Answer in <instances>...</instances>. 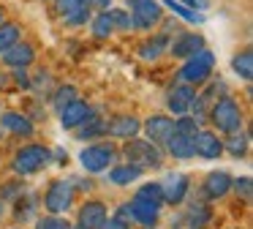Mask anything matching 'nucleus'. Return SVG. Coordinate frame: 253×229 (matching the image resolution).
<instances>
[{
  "instance_id": "obj_1",
  "label": "nucleus",
  "mask_w": 253,
  "mask_h": 229,
  "mask_svg": "<svg viewBox=\"0 0 253 229\" xmlns=\"http://www.w3.org/2000/svg\"><path fill=\"white\" fill-rule=\"evenodd\" d=\"M207 117L220 134H237V131L242 128V123H245V114H242L240 104H237L231 96L218 98V101L212 104V109L207 112Z\"/></svg>"
},
{
  "instance_id": "obj_2",
  "label": "nucleus",
  "mask_w": 253,
  "mask_h": 229,
  "mask_svg": "<svg viewBox=\"0 0 253 229\" xmlns=\"http://www.w3.org/2000/svg\"><path fill=\"white\" fill-rule=\"evenodd\" d=\"M123 156H126L128 164H133L139 169H158L164 164L158 145H153L150 139H136V136H131V142L123 145Z\"/></svg>"
},
{
  "instance_id": "obj_3",
  "label": "nucleus",
  "mask_w": 253,
  "mask_h": 229,
  "mask_svg": "<svg viewBox=\"0 0 253 229\" xmlns=\"http://www.w3.org/2000/svg\"><path fill=\"white\" fill-rule=\"evenodd\" d=\"M212 65H215V55L210 49H199L196 55L185 60V65L180 68V79L185 85H204L212 76Z\"/></svg>"
},
{
  "instance_id": "obj_4",
  "label": "nucleus",
  "mask_w": 253,
  "mask_h": 229,
  "mask_svg": "<svg viewBox=\"0 0 253 229\" xmlns=\"http://www.w3.org/2000/svg\"><path fill=\"white\" fill-rule=\"evenodd\" d=\"M128 11H131V27L139 30H150L164 16L158 0H128Z\"/></svg>"
},
{
  "instance_id": "obj_5",
  "label": "nucleus",
  "mask_w": 253,
  "mask_h": 229,
  "mask_svg": "<svg viewBox=\"0 0 253 229\" xmlns=\"http://www.w3.org/2000/svg\"><path fill=\"white\" fill-rule=\"evenodd\" d=\"M74 205V185L68 180H55V183L46 188V196H44V207L46 213L52 216H63L68 213Z\"/></svg>"
},
{
  "instance_id": "obj_6",
  "label": "nucleus",
  "mask_w": 253,
  "mask_h": 229,
  "mask_svg": "<svg viewBox=\"0 0 253 229\" xmlns=\"http://www.w3.org/2000/svg\"><path fill=\"white\" fill-rule=\"evenodd\" d=\"M49 164V150L41 145H28L14 156V169L17 174H36Z\"/></svg>"
},
{
  "instance_id": "obj_7",
  "label": "nucleus",
  "mask_w": 253,
  "mask_h": 229,
  "mask_svg": "<svg viewBox=\"0 0 253 229\" xmlns=\"http://www.w3.org/2000/svg\"><path fill=\"white\" fill-rule=\"evenodd\" d=\"M115 147L112 145H106V142H101V145H90V147H84L82 153H79V164H82L87 172H104L106 167H109L112 161H115Z\"/></svg>"
},
{
  "instance_id": "obj_8",
  "label": "nucleus",
  "mask_w": 253,
  "mask_h": 229,
  "mask_svg": "<svg viewBox=\"0 0 253 229\" xmlns=\"http://www.w3.org/2000/svg\"><path fill=\"white\" fill-rule=\"evenodd\" d=\"M188 188H191V180H188V174L182 172H169L164 180H161V194H164V202L171 207L182 205L188 196Z\"/></svg>"
},
{
  "instance_id": "obj_9",
  "label": "nucleus",
  "mask_w": 253,
  "mask_h": 229,
  "mask_svg": "<svg viewBox=\"0 0 253 229\" xmlns=\"http://www.w3.org/2000/svg\"><path fill=\"white\" fill-rule=\"evenodd\" d=\"M106 221V205L104 202H84L79 207V216H77V224L82 229H101Z\"/></svg>"
},
{
  "instance_id": "obj_10",
  "label": "nucleus",
  "mask_w": 253,
  "mask_h": 229,
  "mask_svg": "<svg viewBox=\"0 0 253 229\" xmlns=\"http://www.w3.org/2000/svg\"><path fill=\"white\" fill-rule=\"evenodd\" d=\"M199 49H204V38L199 36V33H180V36L171 41L169 52L180 60H188L191 55H196Z\"/></svg>"
},
{
  "instance_id": "obj_11",
  "label": "nucleus",
  "mask_w": 253,
  "mask_h": 229,
  "mask_svg": "<svg viewBox=\"0 0 253 229\" xmlns=\"http://www.w3.org/2000/svg\"><path fill=\"white\" fill-rule=\"evenodd\" d=\"M193 147H196V156L210 158V161L223 153V142L218 139L215 131H196V136H193Z\"/></svg>"
},
{
  "instance_id": "obj_12",
  "label": "nucleus",
  "mask_w": 253,
  "mask_h": 229,
  "mask_svg": "<svg viewBox=\"0 0 253 229\" xmlns=\"http://www.w3.org/2000/svg\"><path fill=\"white\" fill-rule=\"evenodd\" d=\"M144 131H147L153 145H166V139H169L171 131H174V120H169L166 114H153V117H147V123H144Z\"/></svg>"
},
{
  "instance_id": "obj_13",
  "label": "nucleus",
  "mask_w": 253,
  "mask_h": 229,
  "mask_svg": "<svg viewBox=\"0 0 253 229\" xmlns=\"http://www.w3.org/2000/svg\"><path fill=\"white\" fill-rule=\"evenodd\" d=\"M158 210H161V207L150 205V202H142V199H136V196H133V199L128 202V213H131V221L142 224L144 229H153L155 224H158Z\"/></svg>"
},
{
  "instance_id": "obj_14",
  "label": "nucleus",
  "mask_w": 253,
  "mask_h": 229,
  "mask_svg": "<svg viewBox=\"0 0 253 229\" xmlns=\"http://www.w3.org/2000/svg\"><path fill=\"white\" fill-rule=\"evenodd\" d=\"M142 131V123H139L133 114H120L115 120H106V134L117 136V139H131Z\"/></svg>"
},
{
  "instance_id": "obj_15",
  "label": "nucleus",
  "mask_w": 253,
  "mask_h": 229,
  "mask_svg": "<svg viewBox=\"0 0 253 229\" xmlns=\"http://www.w3.org/2000/svg\"><path fill=\"white\" fill-rule=\"evenodd\" d=\"M3 63L11 65V68H25V65H30L36 60V49L30 47V44H11L8 49H3Z\"/></svg>"
},
{
  "instance_id": "obj_16",
  "label": "nucleus",
  "mask_w": 253,
  "mask_h": 229,
  "mask_svg": "<svg viewBox=\"0 0 253 229\" xmlns=\"http://www.w3.org/2000/svg\"><path fill=\"white\" fill-rule=\"evenodd\" d=\"M196 98V90H193V85H177L169 90V98H166V107L171 109L174 114H185L188 109H191V101Z\"/></svg>"
},
{
  "instance_id": "obj_17",
  "label": "nucleus",
  "mask_w": 253,
  "mask_h": 229,
  "mask_svg": "<svg viewBox=\"0 0 253 229\" xmlns=\"http://www.w3.org/2000/svg\"><path fill=\"white\" fill-rule=\"evenodd\" d=\"M90 114V107L82 98H74L71 104L60 109V125L63 128H79V123H84V117Z\"/></svg>"
},
{
  "instance_id": "obj_18",
  "label": "nucleus",
  "mask_w": 253,
  "mask_h": 229,
  "mask_svg": "<svg viewBox=\"0 0 253 229\" xmlns=\"http://www.w3.org/2000/svg\"><path fill=\"white\" fill-rule=\"evenodd\" d=\"M229 191H231V177L223 169H215V172H210L207 177H204V194H207L210 199H220V196H226Z\"/></svg>"
},
{
  "instance_id": "obj_19",
  "label": "nucleus",
  "mask_w": 253,
  "mask_h": 229,
  "mask_svg": "<svg viewBox=\"0 0 253 229\" xmlns=\"http://www.w3.org/2000/svg\"><path fill=\"white\" fill-rule=\"evenodd\" d=\"M0 125L8 128L11 134H17V136H33V123L28 120V114L3 112V114H0Z\"/></svg>"
},
{
  "instance_id": "obj_20",
  "label": "nucleus",
  "mask_w": 253,
  "mask_h": 229,
  "mask_svg": "<svg viewBox=\"0 0 253 229\" xmlns=\"http://www.w3.org/2000/svg\"><path fill=\"white\" fill-rule=\"evenodd\" d=\"M166 147H169V153L174 158H193L196 156V147H193V136H185V134H177V131H171V136L166 139Z\"/></svg>"
},
{
  "instance_id": "obj_21",
  "label": "nucleus",
  "mask_w": 253,
  "mask_h": 229,
  "mask_svg": "<svg viewBox=\"0 0 253 229\" xmlns=\"http://www.w3.org/2000/svg\"><path fill=\"white\" fill-rule=\"evenodd\" d=\"M142 172H144V169L133 167V164H120V167H112L109 169V180L115 185H131L133 180L142 177Z\"/></svg>"
},
{
  "instance_id": "obj_22",
  "label": "nucleus",
  "mask_w": 253,
  "mask_h": 229,
  "mask_svg": "<svg viewBox=\"0 0 253 229\" xmlns=\"http://www.w3.org/2000/svg\"><path fill=\"white\" fill-rule=\"evenodd\" d=\"M231 68H234V74L240 76V79L251 82V76H253V52L251 49L237 52L234 57H231Z\"/></svg>"
},
{
  "instance_id": "obj_23",
  "label": "nucleus",
  "mask_w": 253,
  "mask_h": 229,
  "mask_svg": "<svg viewBox=\"0 0 253 229\" xmlns=\"http://www.w3.org/2000/svg\"><path fill=\"white\" fill-rule=\"evenodd\" d=\"M164 47H166V36L147 38V41L139 47V55H142V60H158L161 52H164Z\"/></svg>"
},
{
  "instance_id": "obj_24",
  "label": "nucleus",
  "mask_w": 253,
  "mask_h": 229,
  "mask_svg": "<svg viewBox=\"0 0 253 229\" xmlns=\"http://www.w3.org/2000/svg\"><path fill=\"white\" fill-rule=\"evenodd\" d=\"M136 199H142V202H150V205L161 207V205H164V194H161V183H144V185H139V191H136Z\"/></svg>"
},
{
  "instance_id": "obj_25",
  "label": "nucleus",
  "mask_w": 253,
  "mask_h": 229,
  "mask_svg": "<svg viewBox=\"0 0 253 229\" xmlns=\"http://www.w3.org/2000/svg\"><path fill=\"white\" fill-rule=\"evenodd\" d=\"M19 33H22V27H19L17 22H0V52L8 49L11 44H17Z\"/></svg>"
},
{
  "instance_id": "obj_26",
  "label": "nucleus",
  "mask_w": 253,
  "mask_h": 229,
  "mask_svg": "<svg viewBox=\"0 0 253 229\" xmlns=\"http://www.w3.org/2000/svg\"><path fill=\"white\" fill-rule=\"evenodd\" d=\"M164 5H166V8H171L177 16H182L185 22H193V25H202V22H204V16L199 14V11H191L188 5H182L180 0H164Z\"/></svg>"
},
{
  "instance_id": "obj_27",
  "label": "nucleus",
  "mask_w": 253,
  "mask_h": 229,
  "mask_svg": "<svg viewBox=\"0 0 253 229\" xmlns=\"http://www.w3.org/2000/svg\"><path fill=\"white\" fill-rule=\"evenodd\" d=\"M112 33H115V25H112L109 14H106V11H101V14L93 19V36L95 38H109Z\"/></svg>"
},
{
  "instance_id": "obj_28",
  "label": "nucleus",
  "mask_w": 253,
  "mask_h": 229,
  "mask_svg": "<svg viewBox=\"0 0 253 229\" xmlns=\"http://www.w3.org/2000/svg\"><path fill=\"white\" fill-rule=\"evenodd\" d=\"M223 150H229L234 158H242V156L248 153V136H245V134H240V136L231 134L229 139L223 142Z\"/></svg>"
},
{
  "instance_id": "obj_29",
  "label": "nucleus",
  "mask_w": 253,
  "mask_h": 229,
  "mask_svg": "<svg viewBox=\"0 0 253 229\" xmlns=\"http://www.w3.org/2000/svg\"><path fill=\"white\" fill-rule=\"evenodd\" d=\"M174 131H177V134H185V136H196V131H199L196 117L180 114V120H174Z\"/></svg>"
},
{
  "instance_id": "obj_30",
  "label": "nucleus",
  "mask_w": 253,
  "mask_h": 229,
  "mask_svg": "<svg viewBox=\"0 0 253 229\" xmlns=\"http://www.w3.org/2000/svg\"><path fill=\"white\" fill-rule=\"evenodd\" d=\"M210 218V210L204 205H193L191 213H188V221H191V229H202Z\"/></svg>"
},
{
  "instance_id": "obj_31",
  "label": "nucleus",
  "mask_w": 253,
  "mask_h": 229,
  "mask_svg": "<svg viewBox=\"0 0 253 229\" xmlns=\"http://www.w3.org/2000/svg\"><path fill=\"white\" fill-rule=\"evenodd\" d=\"M74 98H79L77 87H74V85H63L60 90L55 93V107H57V109H63V107H66V104H71Z\"/></svg>"
},
{
  "instance_id": "obj_32",
  "label": "nucleus",
  "mask_w": 253,
  "mask_h": 229,
  "mask_svg": "<svg viewBox=\"0 0 253 229\" xmlns=\"http://www.w3.org/2000/svg\"><path fill=\"white\" fill-rule=\"evenodd\" d=\"M71 224L66 221L63 216H44V218H39V224H36V229H68Z\"/></svg>"
},
{
  "instance_id": "obj_33",
  "label": "nucleus",
  "mask_w": 253,
  "mask_h": 229,
  "mask_svg": "<svg viewBox=\"0 0 253 229\" xmlns=\"http://www.w3.org/2000/svg\"><path fill=\"white\" fill-rule=\"evenodd\" d=\"M106 14H109V19H112V25H115V30H128V27H131V14H126V11L109 8Z\"/></svg>"
},
{
  "instance_id": "obj_34",
  "label": "nucleus",
  "mask_w": 253,
  "mask_h": 229,
  "mask_svg": "<svg viewBox=\"0 0 253 229\" xmlns=\"http://www.w3.org/2000/svg\"><path fill=\"white\" fill-rule=\"evenodd\" d=\"M82 5H84V0H55V8H57V14H60V16L74 14V11L82 8Z\"/></svg>"
},
{
  "instance_id": "obj_35",
  "label": "nucleus",
  "mask_w": 253,
  "mask_h": 229,
  "mask_svg": "<svg viewBox=\"0 0 253 229\" xmlns=\"http://www.w3.org/2000/svg\"><path fill=\"white\" fill-rule=\"evenodd\" d=\"M63 19H66V25H84V22L90 19V8H87V5H82V8H77L74 14L63 16Z\"/></svg>"
},
{
  "instance_id": "obj_36",
  "label": "nucleus",
  "mask_w": 253,
  "mask_h": 229,
  "mask_svg": "<svg viewBox=\"0 0 253 229\" xmlns=\"http://www.w3.org/2000/svg\"><path fill=\"white\" fill-rule=\"evenodd\" d=\"M231 188H234L240 196H245V199H248V196H251V177L245 174V177H237V180H231Z\"/></svg>"
},
{
  "instance_id": "obj_37",
  "label": "nucleus",
  "mask_w": 253,
  "mask_h": 229,
  "mask_svg": "<svg viewBox=\"0 0 253 229\" xmlns=\"http://www.w3.org/2000/svg\"><path fill=\"white\" fill-rule=\"evenodd\" d=\"M101 229H131V227H128V221H126V218H109V221H104V227H101Z\"/></svg>"
},
{
  "instance_id": "obj_38",
  "label": "nucleus",
  "mask_w": 253,
  "mask_h": 229,
  "mask_svg": "<svg viewBox=\"0 0 253 229\" xmlns=\"http://www.w3.org/2000/svg\"><path fill=\"white\" fill-rule=\"evenodd\" d=\"M182 5H188L191 11H204V8H210V0H182Z\"/></svg>"
},
{
  "instance_id": "obj_39",
  "label": "nucleus",
  "mask_w": 253,
  "mask_h": 229,
  "mask_svg": "<svg viewBox=\"0 0 253 229\" xmlns=\"http://www.w3.org/2000/svg\"><path fill=\"white\" fill-rule=\"evenodd\" d=\"M14 79H17L19 87H30V79H28V74H25V68H17V71H14Z\"/></svg>"
},
{
  "instance_id": "obj_40",
  "label": "nucleus",
  "mask_w": 253,
  "mask_h": 229,
  "mask_svg": "<svg viewBox=\"0 0 253 229\" xmlns=\"http://www.w3.org/2000/svg\"><path fill=\"white\" fill-rule=\"evenodd\" d=\"M87 8H109V0H84Z\"/></svg>"
},
{
  "instance_id": "obj_41",
  "label": "nucleus",
  "mask_w": 253,
  "mask_h": 229,
  "mask_svg": "<svg viewBox=\"0 0 253 229\" xmlns=\"http://www.w3.org/2000/svg\"><path fill=\"white\" fill-rule=\"evenodd\" d=\"M0 218H3V202H0Z\"/></svg>"
},
{
  "instance_id": "obj_42",
  "label": "nucleus",
  "mask_w": 253,
  "mask_h": 229,
  "mask_svg": "<svg viewBox=\"0 0 253 229\" xmlns=\"http://www.w3.org/2000/svg\"><path fill=\"white\" fill-rule=\"evenodd\" d=\"M68 229H82V227H68Z\"/></svg>"
},
{
  "instance_id": "obj_43",
  "label": "nucleus",
  "mask_w": 253,
  "mask_h": 229,
  "mask_svg": "<svg viewBox=\"0 0 253 229\" xmlns=\"http://www.w3.org/2000/svg\"><path fill=\"white\" fill-rule=\"evenodd\" d=\"M0 22H3V11H0Z\"/></svg>"
}]
</instances>
